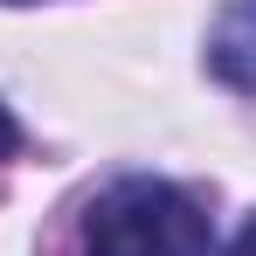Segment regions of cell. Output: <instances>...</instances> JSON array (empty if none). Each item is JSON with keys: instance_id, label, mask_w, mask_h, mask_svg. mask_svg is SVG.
Listing matches in <instances>:
<instances>
[{"instance_id": "3", "label": "cell", "mask_w": 256, "mask_h": 256, "mask_svg": "<svg viewBox=\"0 0 256 256\" xmlns=\"http://www.w3.org/2000/svg\"><path fill=\"white\" fill-rule=\"evenodd\" d=\"M21 152V125H14V111L0 104V160H14Z\"/></svg>"}, {"instance_id": "4", "label": "cell", "mask_w": 256, "mask_h": 256, "mask_svg": "<svg viewBox=\"0 0 256 256\" xmlns=\"http://www.w3.org/2000/svg\"><path fill=\"white\" fill-rule=\"evenodd\" d=\"M222 256H256V222H242V236H236V242H228Z\"/></svg>"}, {"instance_id": "2", "label": "cell", "mask_w": 256, "mask_h": 256, "mask_svg": "<svg viewBox=\"0 0 256 256\" xmlns=\"http://www.w3.org/2000/svg\"><path fill=\"white\" fill-rule=\"evenodd\" d=\"M208 70L228 90L256 97V0H228L208 28Z\"/></svg>"}, {"instance_id": "1", "label": "cell", "mask_w": 256, "mask_h": 256, "mask_svg": "<svg viewBox=\"0 0 256 256\" xmlns=\"http://www.w3.org/2000/svg\"><path fill=\"white\" fill-rule=\"evenodd\" d=\"M208 208L160 173H125L84 208V256H208Z\"/></svg>"}]
</instances>
